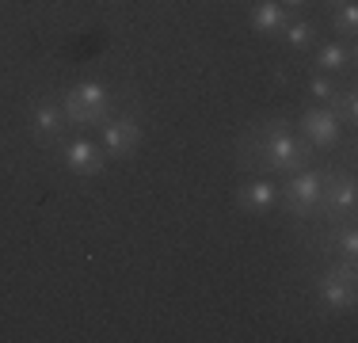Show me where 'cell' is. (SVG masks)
I'll return each mask as SVG.
<instances>
[{"mask_svg": "<svg viewBox=\"0 0 358 343\" xmlns=\"http://www.w3.org/2000/svg\"><path fill=\"white\" fill-rule=\"evenodd\" d=\"M252 153H263L259 164L267 172H301L309 168V149H305V141H297V137H289L282 126H271V130H263L255 141H248Z\"/></svg>", "mask_w": 358, "mask_h": 343, "instance_id": "cell-1", "label": "cell"}, {"mask_svg": "<svg viewBox=\"0 0 358 343\" xmlns=\"http://www.w3.org/2000/svg\"><path fill=\"white\" fill-rule=\"evenodd\" d=\"M107 107H110V96H107V88H103L99 80L76 84L69 96L62 99V115H65V122H73V126L103 122V118H107Z\"/></svg>", "mask_w": 358, "mask_h": 343, "instance_id": "cell-2", "label": "cell"}, {"mask_svg": "<svg viewBox=\"0 0 358 343\" xmlns=\"http://www.w3.org/2000/svg\"><path fill=\"white\" fill-rule=\"evenodd\" d=\"M320 191H324V176L320 172H313V168H301V172H294L289 176V183H286V210L289 214H313L320 206Z\"/></svg>", "mask_w": 358, "mask_h": 343, "instance_id": "cell-3", "label": "cell"}, {"mask_svg": "<svg viewBox=\"0 0 358 343\" xmlns=\"http://www.w3.org/2000/svg\"><path fill=\"white\" fill-rule=\"evenodd\" d=\"M301 130H305V137H309L317 149H336L339 137H343V122L336 118L331 107H309L301 115Z\"/></svg>", "mask_w": 358, "mask_h": 343, "instance_id": "cell-4", "label": "cell"}, {"mask_svg": "<svg viewBox=\"0 0 358 343\" xmlns=\"http://www.w3.org/2000/svg\"><path fill=\"white\" fill-rule=\"evenodd\" d=\"M138 145H141V126L130 115L103 118V149L110 157H134Z\"/></svg>", "mask_w": 358, "mask_h": 343, "instance_id": "cell-5", "label": "cell"}, {"mask_svg": "<svg viewBox=\"0 0 358 343\" xmlns=\"http://www.w3.org/2000/svg\"><path fill=\"white\" fill-rule=\"evenodd\" d=\"M320 298L328 309H351L355 305V263L331 267L320 282Z\"/></svg>", "mask_w": 358, "mask_h": 343, "instance_id": "cell-6", "label": "cell"}, {"mask_svg": "<svg viewBox=\"0 0 358 343\" xmlns=\"http://www.w3.org/2000/svg\"><path fill=\"white\" fill-rule=\"evenodd\" d=\"M62 160H65V168H69L73 176H99V172H103V153H99L92 141H84V137H76V141L65 145Z\"/></svg>", "mask_w": 358, "mask_h": 343, "instance_id": "cell-7", "label": "cell"}, {"mask_svg": "<svg viewBox=\"0 0 358 343\" xmlns=\"http://www.w3.org/2000/svg\"><path fill=\"white\" fill-rule=\"evenodd\" d=\"M328 199V210L331 214H351L355 210V179L343 176V179H331V183H324L320 191V202Z\"/></svg>", "mask_w": 358, "mask_h": 343, "instance_id": "cell-8", "label": "cell"}, {"mask_svg": "<svg viewBox=\"0 0 358 343\" xmlns=\"http://www.w3.org/2000/svg\"><path fill=\"white\" fill-rule=\"evenodd\" d=\"M65 126V115L57 103H38L35 115H31V130H35V137H42V141H50V137H57Z\"/></svg>", "mask_w": 358, "mask_h": 343, "instance_id": "cell-9", "label": "cell"}, {"mask_svg": "<svg viewBox=\"0 0 358 343\" xmlns=\"http://www.w3.org/2000/svg\"><path fill=\"white\" fill-rule=\"evenodd\" d=\"M275 202H278V191H275V183H267V179H255V183H248L241 191V206H244V210H252V214L271 210Z\"/></svg>", "mask_w": 358, "mask_h": 343, "instance_id": "cell-10", "label": "cell"}, {"mask_svg": "<svg viewBox=\"0 0 358 343\" xmlns=\"http://www.w3.org/2000/svg\"><path fill=\"white\" fill-rule=\"evenodd\" d=\"M252 27L259 31V34H275V31H282V27H286V8H282V4H275V0H263V4L252 12Z\"/></svg>", "mask_w": 358, "mask_h": 343, "instance_id": "cell-11", "label": "cell"}, {"mask_svg": "<svg viewBox=\"0 0 358 343\" xmlns=\"http://www.w3.org/2000/svg\"><path fill=\"white\" fill-rule=\"evenodd\" d=\"M347 62H355V46L328 42V46H320V54H317L320 73H339V69H347Z\"/></svg>", "mask_w": 358, "mask_h": 343, "instance_id": "cell-12", "label": "cell"}, {"mask_svg": "<svg viewBox=\"0 0 358 343\" xmlns=\"http://www.w3.org/2000/svg\"><path fill=\"white\" fill-rule=\"evenodd\" d=\"M328 107L336 111L339 122H355V118H358V92H355V88H347V92H331Z\"/></svg>", "mask_w": 358, "mask_h": 343, "instance_id": "cell-13", "label": "cell"}, {"mask_svg": "<svg viewBox=\"0 0 358 343\" xmlns=\"http://www.w3.org/2000/svg\"><path fill=\"white\" fill-rule=\"evenodd\" d=\"M313 38H317V23H309V20H294V23H286V42H289L294 50L313 46Z\"/></svg>", "mask_w": 358, "mask_h": 343, "instance_id": "cell-14", "label": "cell"}, {"mask_svg": "<svg viewBox=\"0 0 358 343\" xmlns=\"http://www.w3.org/2000/svg\"><path fill=\"white\" fill-rule=\"evenodd\" d=\"M331 23H336V27L339 31H347V34H355V27H358V8L351 4V0H347V4H343V12H331Z\"/></svg>", "mask_w": 358, "mask_h": 343, "instance_id": "cell-15", "label": "cell"}, {"mask_svg": "<svg viewBox=\"0 0 358 343\" xmlns=\"http://www.w3.org/2000/svg\"><path fill=\"white\" fill-rule=\"evenodd\" d=\"M309 92H313L317 99L328 103V99H331V92H336V84L328 80V73H320V76H313V80H309Z\"/></svg>", "mask_w": 358, "mask_h": 343, "instance_id": "cell-16", "label": "cell"}, {"mask_svg": "<svg viewBox=\"0 0 358 343\" xmlns=\"http://www.w3.org/2000/svg\"><path fill=\"white\" fill-rule=\"evenodd\" d=\"M339 248H343L347 260H355V255H358V233H355V229H343V233H339Z\"/></svg>", "mask_w": 358, "mask_h": 343, "instance_id": "cell-17", "label": "cell"}, {"mask_svg": "<svg viewBox=\"0 0 358 343\" xmlns=\"http://www.w3.org/2000/svg\"><path fill=\"white\" fill-rule=\"evenodd\" d=\"M282 4H289V8H301V4H305V0H282Z\"/></svg>", "mask_w": 358, "mask_h": 343, "instance_id": "cell-18", "label": "cell"}, {"mask_svg": "<svg viewBox=\"0 0 358 343\" xmlns=\"http://www.w3.org/2000/svg\"><path fill=\"white\" fill-rule=\"evenodd\" d=\"M328 4H331V8H336V4H347V0H328Z\"/></svg>", "mask_w": 358, "mask_h": 343, "instance_id": "cell-19", "label": "cell"}]
</instances>
